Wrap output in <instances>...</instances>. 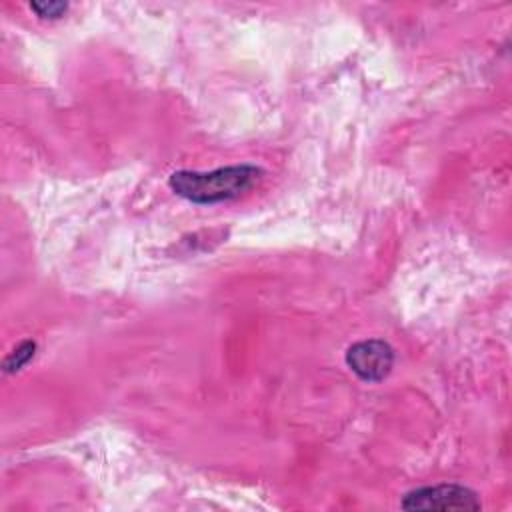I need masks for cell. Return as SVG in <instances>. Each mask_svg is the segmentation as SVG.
I'll list each match as a JSON object with an SVG mask.
<instances>
[{"instance_id": "obj_1", "label": "cell", "mask_w": 512, "mask_h": 512, "mask_svg": "<svg viewBox=\"0 0 512 512\" xmlns=\"http://www.w3.org/2000/svg\"><path fill=\"white\" fill-rule=\"evenodd\" d=\"M262 176V170L252 164L222 166L210 172L178 170L170 176V188L194 202V204H214L230 198H238L250 190Z\"/></svg>"}, {"instance_id": "obj_2", "label": "cell", "mask_w": 512, "mask_h": 512, "mask_svg": "<svg viewBox=\"0 0 512 512\" xmlns=\"http://www.w3.org/2000/svg\"><path fill=\"white\" fill-rule=\"evenodd\" d=\"M406 510H478L476 492L460 484H436L408 492L402 498Z\"/></svg>"}, {"instance_id": "obj_3", "label": "cell", "mask_w": 512, "mask_h": 512, "mask_svg": "<svg viewBox=\"0 0 512 512\" xmlns=\"http://www.w3.org/2000/svg\"><path fill=\"white\" fill-rule=\"evenodd\" d=\"M346 364L364 382L384 380L394 364V350L388 342L370 338L352 344L346 352Z\"/></svg>"}, {"instance_id": "obj_4", "label": "cell", "mask_w": 512, "mask_h": 512, "mask_svg": "<svg viewBox=\"0 0 512 512\" xmlns=\"http://www.w3.org/2000/svg\"><path fill=\"white\" fill-rule=\"evenodd\" d=\"M34 348H36L34 342H30V340L22 342L18 348H14V350L6 356V360H4V370H6V372H14V370H18L20 366H24V364L34 356Z\"/></svg>"}, {"instance_id": "obj_5", "label": "cell", "mask_w": 512, "mask_h": 512, "mask_svg": "<svg viewBox=\"0 0 512 512\" xmlns=\"http://www.w3.org/2000/svg\"><path fill=\"white\" fill-rule=\"evenodd\" d=\"M30 8L40 16V18H60L68 4L64 2H32Z\"/></svg>"}]
</instances>
